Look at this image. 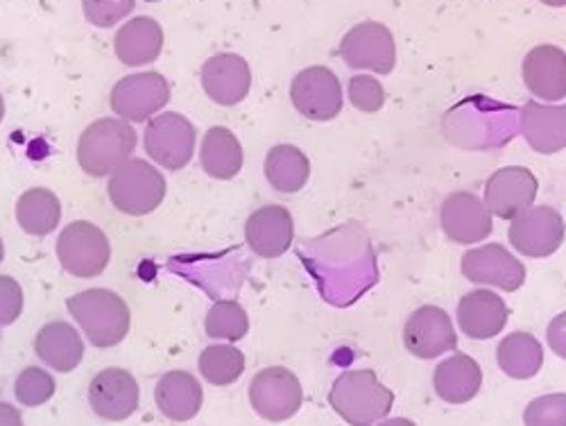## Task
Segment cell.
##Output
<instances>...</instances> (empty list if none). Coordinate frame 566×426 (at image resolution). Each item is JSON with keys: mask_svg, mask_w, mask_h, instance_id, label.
<instances>
[{"mask_svg": "<svg viewBox=\"0 0 566 426\" xmlns=\"http://www.w3.org/2000/svg\"><path fill=\"white\" fill-rule=\"evenodd\" d=\"M66 309L93 347H114L125 341L132 315L118 293L107 289L82 291L66 300Z\"/></svg>", "mask_w": 566, "mask_h": 426, "instance_id": "cell-1", "label": "cell"}, {"mask_svg": "<svg viewBox=\"0 0 566 426\" xmlns=\"http://www.w3.org/2000/svg\"><path fill=\"white\" fill-rule=\"evenodd\" d=\"M328 404L349 424H374L388 417L395 393L386 388L374 370H352L336 378Z\"/></svg>", "mask_w": 566, "mask_h": 426, "instance_id": "cell-2", "label": "cell"}, {"mask_svg": "<svg viewBox=\"0 0 566 426\" xmlns=\"http://www.w3.org/2000/svg\"><path fill=\"white\" fill-rule=\"evenodd\" d=\"M136 150V132L123 118L91 123L77 144L80 168L91 177H107Z\"/></svg>", "mask_w": 566, "mask_h": 426, "instance_id": "cell-3", "label": "cell"}, {"mask_svg": "<svg viewBox=\"0 0 566 426\" xmlns=\"http://www.w3.org/2000/svg\"><path fill=\"white\" fill-rule=\"evenodd\" d=\"M107 194L120 214L146 216L161 207L166 198V179L153 164L127 159L112 173Z\"/></svg>", "mask_w": 566, "mask_h": 426, "instance_id": "cell-4", "label": "cell"}, {"mask_svg": "<svg viewBox=\"0 0 566 426\" xmlns=\"http://www.w3.org/2000/svg\"><path fill=\"white\" fill-rule=\"evenodd\" d=\"M57 259L62 268L80 279L105 272L112 259V246L105 231L88 220H75L64 227L57 239Z\"/></svg>", "mask_w": 566, "mask_h": 426, "instance_id": "cell-5", "label": "cell"}, {"mask_svg": "<svg viewBox=\"0 0 566 426\" xmlns=\"http://www.w3.org/2000/svg\"><path fill=\"white\" fill-rule=\"evenodd\" d=\"M196 127L177 112L153 116L144 134V148L153 162L166 170H181L191 164L196 153Z\"/></svg>", "mask_w": 566, "mask_h": 426, "instance_id": "cell-6", "label": "cell"}, {"mask_svg": "<svg viewBox=\"0 0 566 426\" xmlns=\"http://www.w3.org/2000/svg\"><path fill=\"white\" fill-rule=\"evenodd\" d=\"M170 101V84L157 73H134L116 82L112 89L109 105L116 116L132 123H146L155 114H159Z\"/></svg>", "mask_w": 566, "mask_h": 426, "instance_id": "cell-7", "label": "cell"}, {"mask_svg": "<svg viewBox=\"0 0 566 426\" xmlns=\"http://www.w3.org/2000/svg\"><path fill=\"white\" fill-rule=\"evenodd\" d=\"M291 101L308 121H334L345 105L343 84L332 69L311 66L295 75L291 84Z\"/></svg>", "mask_w": 566, "mask_h": 426, "instance_id": "cell-8", "label": "cell"}, {"mask_svg": "<svg viewBox=\"0 0 566 426\" xmlns=\"http://www.w3.org/2000/svg\"><path fill=\"white\" fill-rule=\"evenodd\" d=\"M510 246L524 257L544 259L555 254L566 236L564 218L553 207H528L524 214L512 218Z\"/></svg>", "mask_w": 566, "mask_h": 426, "instance_id": "cell-9", "label": "cell"}, {"mask_svg": "<svg viewBox=\"0 0 566 426\" xmlns=\"http://www.w3.org/2000/svg\"><path fill=\"white\" fill-rule=\"evenodd\" d=\"M302 384L289 367H265L250 384V404L268 422H286L302 408Z\"/></svg>", "mask_w": 566, "mask_h": 426, "instance_id": "cell-10", "label": "cell"}, {"mask_svg": "<svg viewBox=\"0 0 566 426\" xmlns=\"http://www.w3.org/2000/svg\"><path fill=\"white\" fill-rule=\"evenodd\" d=\"M340 58L352 69H367L388 75L397 64V43L392 32L376 21L354 25L340 41Z\"/></svg>", "mask_w": 566, "mask_h": 426, "instance_id": "cell-11", "label": "cell"}, {"mask_svg": "<svg viewBox=\"0 0 566 426\" xmlns=\"http://www.w3.org/2000/svg\"><path fill=\"white\" fill-rule=\"evenodd\" d=\"M406 350L423 361H431L458 347V336L451 315L433 304L419 306L403 326Z\"/></svg>", "mask_w": 566, "mask_h": 426, "instance_id": "cell-12", "label": "cell"}, {"mask_svg": "<svg viewBox=\"0 0 566 426\" xmlns=\"http://www.w3.org/2000/svg\"><path fill=\"white\" fill-rule=\"evenodd\" d=\"M460 268L469 281L485 283V287H494L507 293L518 291L526 283V266L501 243L469 250L462 257Z\"/></svg>", "mask_w": 566, "mask_h": 426, "instance_id": "cell-13", "label": "cell"}, {"mask_svg": "<svg viewBox=\"0 0 566 426\" xmlns=\"http://www.w3.org/2000/svg\"><path fill=\"white\" fill-rule=\"evenodd\" d=\"M539 191L537 177L524 166H505L485 184V207L490 214L512 220L533 207Z\"/></svg>", "mask_w": 566, "mask_h": 426, "instance_id": "cell-14", "label": "cell"}, {"mask_svg": "<svg viewBox=\"0 0 566 426\" xmlns=\"http://www.w3.org/2000/svg\"><path fill=\"white\" fill-rule=\"evenodd\" d=\"M440 225L447 239L458 246L481 243L494 231L492 214L485 202L469 191L451 194L440 211Z\"/></svg>", "mask_w": 566, "mask_h": 426, "instance_id": "cell-15", "label": "cell"}, {"mask_svg": "<svg viewBox=\"0 0 566 426\" xmlns=\"http://www.w3.org/2000/svg\"><path fill=\"white\" fill-rule=\"evenodd\" d=\"M136 378L120 367H107L88 386V404L98 417L109 422H123L138 408Z\"/></svg>", "mask_w": 566, "mask_h": 426, "instance_id": "cell-16", "label": "cell"}, {"mask_svg": "<svg viewBox=\"0 0 566 426\" xmlns=\"http://www.w3.org/2000/svg\"><path fill=\"white\" fill-rule=\"evenodd\" d=\"M202 86L213 103L222 107L239 105L252 89L250 64L241 55L218 53L202 66Z\"/></svg>", "mask_w": 566, "mask_h": 426, "instance_id": "cell-17", "label": "cell"}, {"mask_svg": "<svg viewBox=\"0 0 566 426\" xmlns=\"http://www.w3.org/2000/svg\"><path fill=\"white\" fill-rule=\"evenodd\" d=\"M245 239L261 259H279L286 254L295 239V222L286 207L268 205L256 209L245 225Z\"/></svg>", "mask_w": 566, "mask_h": 426, "instance_id": "cell-18", "label": "cell"}, {"mask_svg": "<svg viewBox=\"0 0 566 426\" xmlns=\"http://www.w3.org/2000/svg\"><path fill=\"white\" fill-rule=\"evenodd\" d=\"M522 75L535 98L546 103L566 98V53L557 45L542 43L533 49L524 60Z\"/></svg>", "mask_w": 566, "mask_h": 426, "instance_id": "cell-19", "label": "cell"}, {"mask_svg": "<svg viewBox=\"0 0 566 426\" xmlns=\"http://www.w3.org/2000/svg\"><path fill=\"white\" fill-rule=\"evenodd\" d=\"M507 304L492 291L479 289L467 293L458 304V324L462 334L474 341H490L507 324Z\"/></svg>", "mask_w": 566, "mask_h": 426, "instance_id": "cell-20", "label": "cell"}, {"mask_svg": "<svg viewBox=\"0 0 566 426\" xmlns=\"http://www.w3.org/2000/svg\"><path fill=\"white\" fill-rule=\"evenodd\" d=\"M522 134L539 155H555L566 148V105L551 107L528 101L522 110Z\"/></svg>", "mask_w": 566, "mask_h": 426, "instance_id": "cell-21", "label": "cell"}, {"mask_svg": "<svg viewBox=\"0 0 566 426\" xmlns=\"http://www.w3.org/2000/svg\"><path fill=\"white\" fill-rule=\"evenodd\" d=\"M155 402L164 417L170 422L193 419L205 402V393L198 378L184 370H172L159 378L155 388Z\"/></svg>", "mask_w": 566, "mask_h": 426, "instance_id": "cell-22", "label": "cell"}, {"mask_svg": "<svg viewBox=\"0 0 566 426\" xmlns=\"http://www.w3.org/2000/svg\"><path fill=\"white\" fill-rule=\"evenodd\" d=\"M114 49L127 66L153 64L164 51V28L150 17H136L118 30Z\"/></svg>", "mask_w": 566, "mask_h": 426, "instance_id": "cell-23", "label": "cell"}, {"mask_svg": "<svg viewBox=\"0 0 566 426\" xmlns=\"http://www.w3.org/2000/svg\"><path fill=\"white\" fill-rule=\"evenodd\" d=\"M481 386H483L481 365L467 354H455L436 367L433 388L438 397L444 399L447 404L471 402L479 395Z\"/></svg>", "mask_w": 566, "mask_h": 426, "instance_id": "cell-24", "label": "cell"}, {"mask_svg": "<svg viewBox=\"0 0 566 426\" xmlns=\"http://www.w3.org/2000/svg\"><path fill=\"white\" fill-rule=\"evenodd\" d=\"M34 352L55 372H73L84 356V343L73 324L55 320L39 329L34 339Z\"/></svg>", "mask_w": 566, "mask_h": 426, "instance_id": "cell-25", "label": "cell"}, {"mask_svg": "<svg viewBox=\"0 0 566 426\" xmlns=\"http://www.w3.org/2000/svg\"><path fill=\"white\" fill-rule=\"evenodd\" d=\"M200 164L213 179H233L243 170V146L229 127H211L202 138Z\"/></svg>", "mask_w": 566, "mask_h": 426, "instance_id": "cell-26", "label": "cell"}, {"mask_svg": "<svg viewBox=\"0 0 566 426\" xmlns=\"http://www.w3.org/2000/svg\"><path fill=\"white\" fill-rule=\"evenodd\" d=\"M265 177L279 194H286V196L300 194L308 184L311 162L295 146H289V144L274 146L265 157Z\"/></svg>", "mask_w": 566, "mask_h": 426, "instance_id": "cell-27", "label": "cell"}, {"mask_svg": "<svg viewBox=\"0 0 566 426\" xmlns=\"http://www.w3.org/2000/svg\"><path fill=\"white\" fill-rule=\"evenodd\" d=\"M496 361L507 376L524 382V378H533L542 370L544 347L533 334L514 331V334H507L501 341L496 350Z\"/></svg>", "mask_w": 566, "mask_h": 426, "instance_id": "cell-28", "label": "cell"}, {"mask_svg": "<svg viewBox=\"0 0 566 426\" xmlns=\"http://www.w3.org/2000/svg\"><path fill=\"white\" fill-rule=\"evenodd\" d=\"M17 220L30 236H49L62 220L60 198L49 188H28L17 202Z\"/></svg>", "mask_w": 566, "mask_h": 426, "instance_id": "cell-29", "label": "cell"}, {"mask_svg": "<svg viewBox=\"0 0 566 426\" xmlns=\"http://www.w3.org/2000/svg\"><path fill=\"white\" fill-rule=\"evenodd\" d=\"M200 374L213 386H231L245 372V356L231 345H211L200 354Z\"/></svg>", "mask_w": 566, "mask_h": 426, "instance_id": "cell-30", "label": "cell"}, {"mask_svg": "<svg viewBox=\"0 0 566 426\" xmlns=\"http://www.w3.org/2000/svg\"><path fill=\"white\" fill-rule=\"evenodd\" d=\"M207 336L216 339V341H229L235 343L248 336L250 331V318L245 313V309L233 302V300H220L211 306L207 322Z\"/></svg>", "mask_w": 566, "mask_h": 426, "instance_id": "cell-31", "label": "cell"}, {"mask_svg": "<svg viewBox=\"0 0 566 426\" xmlns=\"http://www.w3.org/2000/svg\"><path fill=\"white\" fill-rule=\"evenodd\" d=\"M55 391L57 384L53 374L41 367H25L14 384V395L19 404L28 408H36L43 406L45 402H51L55 397Z\"/></svg>", "mask_w": 566, "mask_h": 426, "instance_id": "cell-32", "label": "cell"}, {"mask_svg": "<svg viewBox=\"0 0 566 426\" xmlns=\"http://www.w3.org/2000/svg\"><path fill=\"white\" fill-rule=\"evenodd\" d=\"M349 103L365 114L379 112L386 105V89L371 75H354L347 86Z\"/></svg>", "mask_w": 566, "mask_h": 426, "instance_id": "cell-33", "label": "cell"}, {"mask_svg": "<svg viewBox=\"0 0 566 426\" xmlns=\"http://www.w3.org/2000/svg\"><path fill=\"white\" fill-rule=\"evenodd\" d=\"M134 0H82L84 19L96 28H114L134 12Z\"/></svg>", "mask_w": 566, "mask_h": 426, "instance_id": "cell-34", "label": "cell"}, {"mask_svg": "<svg viewBox=\"0 0 566 426\" xmlns=\"http://www.w3.org/2000/svg\"><path fill=\"white\" fill-rule=\"evenodd\" d=\"M531 426H566V395H546L533 399L524 413Z\"/></svg>", "mask_w": 566, "mask_h": 426, "instance_id": "cell-35", "label": "cell"}, {"mask_svg": "<svg viewBox=\"0 0 566 426\" xmlns=\"http://www.w3.org/2000/svg\"><path fill=\"white\" fill-rule=\"evenodd\" d=\"M23 289L8 274H0V326H10L21 318Z\"/></svg>", "mask_w": 566, "mask_h": 426, "instance_id": "cell-36", "label": "cell"}, {"mask_svg": "<svg viewBox=\"0 0 566 426\" xmlns=\"http://www.w3.org/2000/svg\"><path fill=\"white\" fill-rule=\"evenodd\" d=\"M546 343L557 356L566 359V311L551 320L546 329Z\"/></svg>", "mask_w": 566, "mask_h": 426, "instance_id": "cell-37", "label": "cell"}, {"mask_svg": "<svg viewBox=\"0 0 566 426\" xmlns=\"http://www.w3.org/2000/svg\"><path fill=\"white\" fill-rule=\"evenodd\" d=\"M21 422H23V417H21V413H19L14 406H10V404H6V402H0V424L21 426Z\"/></svg>", "mask_w": 566, "mask_h": 426, "instance_id": "cell-38", "label": "cell"}, {"mask_svg": "<svg viewBox=\"0 0 566 426\" xmlns=\"http://www.w3.org/2000/svg\"><path fill=\"white\" fill-rule=\"evenodd\" d=\"M542 3L548 8H566V0H542Z\"/></svg>", "mask_w": 566, "mask_h": 426, "instance_id": "cell-39", "label": "cell"}, {"mask_svg": "<svg viewBox=\"0 0 566 426\" xmlns=\"http://www.w3.org/2000/svg\"><path fill=\"white\" fill-rule=\"evenodd\" d=\"M3 118H6V101L0 96V123H3Z\"/></svg>", "mask_w": 566, "mask_h": 426, "instance_id": "cell-40", "label": "cell"}, {"mask_svg": "<svg viewBox=\"0 0 566 426\" xmlns=\"http://www.w3.org/2000/svg\"><path fill=\"white\" fill-rule=\"evenodd\" d=\"M3 257H6V246H3V239H0V263H3Z\"/></svg>", "mask_w": 566, "mask_h": 426, "instance_id": "cell-41", "label": "cell"}, {"mask_svg": "<svg viewBox=\"0 0 566 426\" xmlns=\"http://www.w3.org/2000/svg\"><path fill=\"white\" fill-rule=\"evenodd\" d=\"M146 3H159V0H146Z\"/></svg>", "mask_w": 566, "mask_h": 426, "instance_id": "cell-42", "label": "cell"}]
</instances>
